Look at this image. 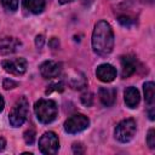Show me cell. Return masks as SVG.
Wrapping results in <instances>:
<instances>
[{
    "mask_svg": "<svg viewBox=\"0 0 155 155\" xmlns=\"http://www.w3.org/2000/svg\"><path fill=\"white\" fill-rule=\"evenodd\" d=\"M114 46V34L110 24L105 21H99L93 29L92 48L99 56H107L111 52Z\"/></svg>",
    "mask_w": 155,
    "mask_h": 155,
    "instance_id": "cell-1",
    "label": "cell"
},
{
    "mask_svg": "<svg viewBox=\"0 0 155 155\" xmlns=\"http://www.w3.org/2000/svg\"><path fill=\"white\" fill-rule=\"evenodd\" d=\"M36 117L42 124L52 122L57 116V104L52 99H39L34 105Z\"/></svg>",
    "mask_w": 155,
    "mask_h": 155,
    "instance_id": "cell-2",
    "label": "cell"
},
{
    "mask_svg": "<svg viewBox=\"0 0 155 155\" xmlns=\"http://www.w3.org/2000/svg\"><path fill=\"white\" fill-rule=\"evenodd\" d=\"M27 116H28V101L24 97H22L12 107L11 113L8 115V120L13 127H19L25 122Z\"/></svg>",
    "mask_w": 155,
    "mask_h": 155,
    "instance_id": "cell-3",
    "label": "cell"
},
{
    "mask_svg": "<svg viewBox=\"0 0 155 155\" xmlns=\"http://www.w3.org/2000/svg\"><path fill=\"white\" fill-rule=\"evenodd\" d=\"M115 138L121 143L130 142L136 134V121L133 119H125L120 121L114 131Z\"/></svg>",
    "mask_w": 155,
    "mask_h": 155,
    "instance_id": "cell-4",
    "label": "cell"
},
{
    "mask_svg": "<svg viewBox=\"0 0 155 155\" xmlns=\"http://www.w3.org/2000/svg\"><path fill=\"white\" fill-rule=\"evenodd\" d=\"M39 149L45 155H54L59 149L58 137L54 132H46L39 139Z\"/></svg>",
    "mask_w": 155,
    "mask_h": 155,
    "instance_id": "cell-5",
    "label": "cell"
},
{
    "mask_svg": "<svg viewBox=\"0 0 155 155\" xmlns=\"http://www.w3.org/2000/svg\"><path fill=\"white\" fill-rule=\"evenodd\" d=\"M88 125H90V120L87 116H85L84 114H75V115H71L64 122V130L65 132L74 134L84 131L85 128L88 127Z\"/></svg>",
    "mask_w": 155,
    "mask_h": 155,
    "instance_id": "cell-6",
    "label": "cell"
},
{
    "mask_svg": "<svg viewBox=\"0 0 155 155\" xmlns=\"http://www.w3.org/2000/svg\"><path fill=\"white\" fill-rule=\"evenodd\" d=\"M2 68L13 75H23L27 70V61L24 58H13V59H5L1 63Z\"/></svg>",
    "mask_w": 155,
    "mask_h": 155,
    "instance_id": "cell-7",
    "label": "cell"
},
{
    "mask_svg": "<svg viewBox=\"0 0 155 155\" xmlns=\"http://www.w3.org/2000/svg\"><path fill=\"white\" fill-rule=\"evenodd\" d=\"M62 64L54 61H45L40 65V74L45 79H53L61 74Z\"/></svg>",
    "mask_w": 155,
    "mask_h": 155,
    "instance_id": "cell-8",
    "label": "cell"
},
{
    "mask_svg": "<svg viewBox=\"0 0 155 155\" xmlns=\"http://www.w3.org/2000/svg\"><path fill=\"white\" fill-rule=\"evenodd\" d=\"M96 75L103 82H111L116 78V69L111 64L104 63V64H101L97 67Z\"/></svg>",
    "mask_w": 155,
    "mask_h": 155,
    "instance_id": "cell-9",
    "label": "cell"
},
{
    "mask_svg": "<svg viewBox=\"0 0 155 155\" xmlns=\"http://www.w3.org/2000/svg\"><path fill=\"white\" fill-rule=\"evenodd\" d=\"M121 75L122 78H128L131 76L136 69H137V59L132 54H127V56H124L121 57Z\"/></svg>",
    "mask_w": 155,
    "mask_h": 155,
    "instance_id": "cell-10",
    "label": "cell"
},
{
    "mask_svg": "<svg viewBox=\"0 0 155 155\" xmlns=\"http://www.w3.org/2000/svg\"><path fill=\"white\" fill-rule=\"evenodd\" d=\"M124 99L125 103L128 108H136L139 104L140 101V96H139V91L136 87H127L124 92Z\"/></svg>",
    "mask_w": 155,
    "mask_h": 155,
    "instance_id": "cell-11",
    "label": "cell"
},
{
    "mask_svg": "<svg viewBox=\"0 0 155 155\" xmlns=\"http://www.w3.org/2000/svg\"><path fill=\"white\" fill-rule=\"evenodd\" d=\"M21 46V41L16 38H5L0 41V53L1 54H10L13 53Z\"/></svg>",
    "mask_w": 155,
    "mask_h": 155,
    "instance_id": "cell-12",
    "label": "cell"
},
{
    "mask_svg": "<svg viewBox=\"0 0 155 155\" xmlns=\"http://www.w3.org/2000/svg\"><path fill=\"white\" fill-rule=\"evenodd\" d=\"M99 99L105 107H110L115 103L116 99V90L111 87H102L99 88Z\"/></svg>",
    "mask_w": 155,
    "mask_h": 155,
    "instance_id": "cell-13",
    "label": "cell"
},
{
    "mask_svg": "<svg viewBox=\"0 0 155 155\" xmlns=\"http://www.w3.org/2000/svg\"><path fill=\"white\" fill-rule=\"evenodd\" d=\"M23 7L29 12L38 15L45 8V0H23Z\"/></svg>",
    "mask_w": 155,
    "mask_h": 155,
    "instance_id": "cell-14",
    "label": "cell"
},
{
    "mask_svg": "<svg viewBox=\"0 0 155 155\" xmlns=\"http://www.w3.org/2000/svg\"><path fill=\"white\" fill-rule=\"evenodd\" d=\"M143 91H144V97H145V102L151 107L154 104V99H155V86L154 82L148 81L143 85Z\"/></svg>",
    "mask_w": 155,
    "mask_h": 155,
    "instance_id": "cell-15",
    "label": "cell"
},
{
    "mask_svg": "<svg viewBox=\"0 0 155 155\" xmlns=\"http://www.w3.org/2000/svg\"><path fill=\"white\" fill-rule=\"evenodd\" d=\"M0 2L6 11L15 12L18 8V0H0Z\"/></svg>",
    "mask_w": 155,
    "mask_h": 155,
    "instance_id": "cell-16",
    "label": "cell"
},
{
    "mask_svg": "<svg viewBox=\"0 0 155 155\" xmlns=\"http://www.w3.org/2000/svg\"><path fill=\"white\" fill-rule=\"evenodd\" d=\"M81 103L84 105H86V107H91L92 103H93V94L91 92H88V91L84 92L81 94Z\"/></svg>",
    "mask_w": 155,
    "mask_h": 155,
    "instance_id": "cell-17",
    "label": "cell"
},
{
    "mask_svg": "<svg viewBox=\"0 0 155 155\" xmlns=\"http://www.w3.org/2000/svg\"><path fill=\"white\" fill-rule=\"evenodd\" d=\"M24 140L29 145L34 143V140H35V131L33 128H29V130H27L24 132Z\"/></svg>",
    "mask_w": 155,
    "mask_h": 155,
    "instance_id": "cell-18",
    "label": "cell"
},
{
    "mask_svg": "<svg viewBox=\"0 0 155 155\" xmlns=\"http://www.w3.org/2000/svg\"><path fill=\"white\" fill-rule=\"evenodd\" d=\"M147 144L149 145L150 149H154V148H155V130H154V128H150L149 132H148V136H147Z\"/></svg>",
    "mask_w": 155,
    "mask_h": 155,
    "instance_id": "cell-19",
    "label": "cell"
},
{
    "mask_svg": "<svg viewBox=\"0 0 155 155\" xmlns=\"http://www.w3.org/2000/svg\"><path fill=\"white\" fill-rule=\"evenodd\" d=\"M17 82L16 81H13L12 79H5L4 80V82H2V86H4V88L5 90H11V88H15V87H17Z\"/></svg>",
    "mask_w": 155,
    "mask_h": 155,
    "instance_id": "cell-20",
    "label": "cell"
},
{
    "mask_svg": "<svg viewBox=\"0 0 155 155\" xmlns=\"http://www.w3.org/2000/svg\"><path fill=\"white\" fill-rule=\"evenodd\" d=\"M119 22H120L122 25H125V27H130V25L133 23V21H132L128 16H120V17H119Z\"/></svg>",
    "mask_w": 155,
    "mask_h": 155,
    "instance_id": "cell-21",
    "label": "cell"
},
{
    "mask_svg": "<svg viewBox=\"0 0 155 155\" xmlns=\"http://www.w3.org/2000/svg\"><path fill=\"white\" fill-rule=\"evenodd\" d=\"M73 151L76 154H82L84 153V148H82V144H80V143H75L74 145H73Z\"/></svg>",
    "mask_w": 155,
    "mask_h": 155,
    "instance_id": "cell-22",
    "label": "cell"
},
{
    "mask_svg": "<svg viewBox=\"0 0 155 155\" xmlns=\"http://www.w3.org/2000/svg\"><path fill=\"white\" fill-rule=\"evenodd\" d=\"M35 45L40 48V47H42V45H44V36L42 35H38L36 36V39H35Z\"/></svg>",
    "mask_w": 155,
    "mask_h": 155,
    "instance_id": "cell-23",
    "label": "cell"
},
{
    "mask_svg": "<svg viewBox=\"0 0 155 155\" xmlns=\"http://www.w3.org/2000/svg\"><path fill=\"white\" fill-rule=\"evenodd\" d=\"M5 145H6V140L2 137H0V151L5 149Z\"/></svg>",
    "mask_w": 155,
    "mask_h": 155,
    "instance_id": "cell-24",
    "label": "cell"
},
{
    "mask_svg": "<svg viewBox=\"0 0 155 155\" xmlns=\"http://www.w3.org/2000/svg\"><path fill=\"white\" fill-rule=\"evenodd\" d=\"M4 107H5V101H4V98H2V96L0 94V111H2V109H4Z\"/></svg>",
    "mask_w": 155,
    "mask_h": 155,
    "instance_id": "cell-25",
    "label": "cell"
},
{
    "mask_svg": "<svg viewBox=\"0 0 155 155\" xmlns=\"http://www.w3.org/2000/svg\"><path fill=\"white\" fill-rule=\"evenodd\" d=\"M61 4H68V2H71V1H74V0H58Z\"/></svg>",
    "mask_w": 155,
    "mask_h": 155,
    "instance_id": "cell-26",
    "label": "cell"
}]
</instances>
